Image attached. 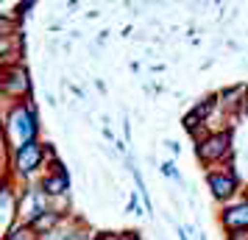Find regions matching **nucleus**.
I'll return each mask as SVG.
<instances>
[{
  "label": "nucleus",
  "instance_id": "nucleus-4",
  "mask_svg": "<svg viewBox=\"0 0 248 240\" xmlns=\"http://www.w3.org/2000/svg\"><path fill=\"white\" fill-rule=\"evenodd\" d=\"M209 184H212L215 195H229L232 190H234V176H209Z\"/></svg>",
  "mask_w": 248,
  "mask_h": 240
},
{
  "label": "nucleus",
  "instance_id": "nucleus-1",
  "mask_svg": "<svg viewBox=\"0 0 248 240\" xmlns=\"http://www.w3.org/2000/svg\"><path fill=\"white\" fill-rule=\"evenodd\" d=\"M9 131H17V137H20V143H28L31 140V134H34V123H31V114L23 112V109H17V112L12 114V120H9Z\"/></svg>",
  "mask_w": 248,
  "mask_h": 240
},
{
  "label": "nucleus",
  "instance_id": "nucleus-6",
  "mask_svg": "<svg viewBox=\"0 0 248 240\" xmlns=\"http://www.w3.org/2000/svg\"><path fill=\"white\" fill-rule=\"evenodd\" d=\"M64 187H67V176H64V173H59V176H53V179H47L45 182L47 193H62Z\"/></svg>",
  "mask_w": 248,
  "mask_h": 240
},
{
  "label": "nucleus",
  "instance_id": "nucleus-5",
  "mask_svg": "<svg viewBox=\"0 0 248 240\" xmlns=\"http://www.w3.org/2000/svg\"><path fill=\"white\" fill-rule=\"evenodd\" d=\"M223 221L229 226H246L248 224V204H240V207H234V209H229L223 215Z\"/></svg>",
  "mask_w": 248,
  "mask_h": 240
},
{
  "label": "nucleus",
  "instance_id": "nucleus-2",
  "mask_svg": "<svg viewBox=\"0 0 248 240\" xmlns=\"http://www.w3.org/2000/svg\"><path fill=\"white\" fill-rule=\"evenodd\" d=\"M226 148H229V134H217V137L206 140L203 145H198V157H203V160H215V157L226 154Z\"/></svg>",
  "mask_w": 248,
  "mask_h": 240
},
{
  "label": "nucleus",
  "instance_id": "nucleus-3",
  "mask_svg": "<svg viewBox=\"0 0 248 240\" xmlns=\"http://www.w3.org/2000/svg\"><path fill=\"white\" fill-rule=\"evenodd\" d=\"M36 162H39V148H36L34 143H25L20 154H17V165H20V171H34Z\"/></svg>",
  "mask_w": 248,
  "mask_h": 240
},
{
  "label": "nucleus",
  "instance_id": "nucleus-7",
  "mask_svg": "<svg viewBox=\"0 0 248 240\" xmlns=\"http://www.w3.org/2000/svg\"><path fill=\"white\" fill-rule=\"evenodd\" d=\"M232 240H248V232H237V235H234Z\"/></svg>",
  "mask_w": 248,
  "mask_h": 240
},
{
  "label": "nucleus",
  "instance_id": "nucleus-8",
  "mask_svg": "<svg viewBox=\"0 0 248 240\" xmlns=\"http://www.w3.org/2000/svg\"><path fill=\"white\" fill-rule=\"evenodd\" d=\"M128 240H137V238H128Z\"/></svg>",
  "mask_w": 248,
  "mask_h": 240
}]
</instances>
